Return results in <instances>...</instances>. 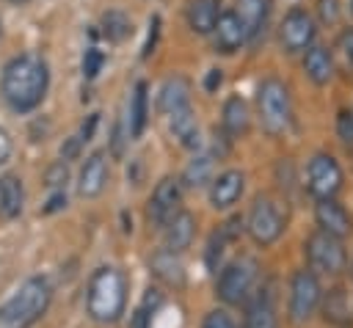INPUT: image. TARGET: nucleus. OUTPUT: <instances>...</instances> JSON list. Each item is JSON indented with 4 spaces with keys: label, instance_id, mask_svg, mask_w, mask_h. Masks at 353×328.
Wrapping results in <instances>:
<instances>
[{
    "label": "nucleus",
    "instance_id": "bb28decb",
    "mask_svg": "<svg viewBox=\"0 0 353 328\" xmlns=\"http://www.w3.org/2000/svg\"><path fill=\"white\" fill-rule=\"evenodd\" d=\"M102 36L108 39V41H124V39H130L132 36V19L124 14V11H105L102 14Z\"/></svg>",
    "mask_w": 353,
    "mask_h": 328
},
{
    "label": "nucleus",
    "instance_id": "9b49d317",
    "mask_svg": "<svg viewBox=\"0 0 353 328\" xmlns=\"http://www.w3.org/2000/svg\"><path fill=\"white\" fill-rule=\"evenodd\" d=\"M279 36H281V47L287 52H301L314 39V22H312V17L303 8H292L284 17V22H281Z\"/></svg>",
    "mask_w": 353,
    "mask_h": 328
},
{
    "label": "nucleus",
    "instance_id": "ea45409f",
    "mask_svg": "<svg viewBox=\"0 0 353 328\" xmlns=\"http://www.w3.org/2000/svg\"><path fill=\"white\" fill-rule=\"evenodd\" d=\"M66 207V193L63 190H55L52 196H50V201H47V207L41 209L44 215H50V212H58V209H63Z\"/></svg>",
    "mask_w": 353,
    "mask_h": 328
},
{
    "label": "nucleus",
    "instance_id": "2f4dec72",
    "mask_svg": "<svg viewBox=\"0 0 353 328\" xmlns=\"http://www.w3.org/2000/svg\"><path fill=\"white\" fill-rule=\"evenodd\" d=\"M102 63H105V52L97 50V47H88L85 55H83V74H85L88 80H94V77L99 74Z\"/></svg>",
    "mask_w": 353,
    "mask_h": 328
},
{
    "label": "nucleus",
    "instance_id": "37998d69",
    "mask_svg": "<svg viewBox=\"0 0 353 328\" xmlns=\"http://www.w3.org/2000/svg\"><path fill=\"white\" fill-rule=\"evenodd\" d=\"M350 276H353V262H350Z\"/></svg>",
    "mask_w": 353,
    "mask_h": 328
},
{
    "label": "nucleus",
    "instance_id": "39448f33",
    "mask_svg": "<svg viewBox=\"0 0 353 328\" xmlns=\"http://www.w3.org/2000/svg\"><path fill=\"white\" fill-rule=\"evenodd\" d=\"M284 226H287V218H284L279 201L273 196H256L251 209H248V221H245L248 237L256 245L268 248L284 234Z\"/></svg>",
    "mask_w": 353,
    "mask_h": 328
},
{
    "label": "nucleus",
    "instance_id": "7c9ffc66",
    "mask_svg": "<svg viewBox=\"0 0 353 328\" xmlns=\"http://www.w3.org/2000/svg\"><path fill=\"white\" fill-rule=\"evenodd\" d=\"M201 328H240V325H237V320L226 309H212L201 320Z\"/></svg>",
    "mask_w": 353,
    "mask_h": 328
},
{
    "label": "nucleus",
    "instance_id": "c9c22d12",
    "mask_svg": "<svg viewBox=\"0 0 353 328\" xmlns=\"http://www.w3.org/2000/svg\"><path fill=\"white\" fill-rule=\"evenodd\" d=\"M157 33H160V17H152V19H149V36H146V44H143V58H149V55L154 52Z\"/></svg>",
    "mask_w": 353,
    "mask_h": 328
},
{
    "label": "nucleus",
    "instance_id": "2eb2a0df",
    "mask_svg": "<svg viewBox=\"0 0 353 328\" xmlns=\"http://www.w3.org/2000/svg\"><path fill=\"white\" fill-rule=\"evenodd\" d=\"M193 237H196V218L188 209H179L163 226V243H165V251L171 254H182L185 248H190Z\"/></svg>",
    "mask_w": 353,
    "mask_h": 328
},
{
    "label": "nucleus",
    "instance_id": "f257e3e1",
    "mask_svg": "<svg viewBox=\"0 0 353 328\" xmlns=\"http://www.w3.org/2000/svg\"><path fill=\"white\" fill-rule=\"evenodd\" d=\"M50 91V66L39 52L14 55L0 74V96L14 113L36 110Z\"/></svg>",
    "mask_w": 353,
    "mask_h": 328
},
{
    "label": "nucleus",
    "instance_id": "dca6fc26",
    "mask_svg": "<svg viewBox=\"0 0 353 328\" xmlns=\"http://www.w3.org/2000/svg\"><path fill=\"white\" fill-rule=\"evenodd\" d=\"M212 36H215V50L226 52V55L240 50L245 44V39H248V33H245V28H243V22L237 19L234 11H223L218 17V22L212 28Z\"/></svg>",
    "mask_w": 353,
    "mask_h": 328
},
{
    "label": "nucleus",
    "instance_id": "f03ea898",
    "mask_svg": "<svg viewBox=\"0 0 353 328\" xmlns=\"http://www.w3.org/2000/svg\"><path fill=\"white\" fill-rule=\"evenodd\" d=\"M127 309V278L119 267L102 265L91 273L85 289V311L99 325H113Z\"/></svg>",
    "mask_w": 353,
    "mask_h": 328
},
{
    "label": "nucleus",
    "instance_id": "4be33fe9",
    "mask_svg": "<svg viewBox=\"0 0 353 328\" xmlns=\"http://www.w3.org/2000/svg\"><path fill=\"white\" fill-rule=\"evenodd\" d=\"M221 127H223V135H226L229 141L243 138V135L248 132V105H245L240 96H229V99L223 102Z\"/></svg>",
    "mask_w": 353,
    "mask_h": 328
},
{
    "label": "nucleus",
    "instance_id": "4c0bfd02",
    "mask_svg": "<svg viewBox=\"0 0 353 328\" xmlns=\"http://www.w3.org/2000/svg\"><path fill=\"white\" fill-rule=\"evenodd\" d=\"M11 152H14V138H11V132L6 127H0V165L8 163Z\"/></svg>",
    "mask_w": 353,
    "mask_h": 328
},
{
    "label": "nucleus",
    "instance_id": "412c9836",
    "mask_svg": "<svg viewBox=\"0 0 353 328\" xmlns=\"http://www.w3.org/2000/svg\"><path fill=\"white\" fill-rule=\"evenodd\" d=\"M218 17H221V0H190L188 3V25L199 36L212 33Z\"/></svg>",
    "mask_w": 353,
    "mask_h": 328
},
{
    "label": "nucleus",
    "instance_id": "6ab92c4d",
    "mask_svg": "<svg viewBox=\"0 0 353 328\" xmlns=\"http://www.w3.org/2000/svg\"><path fill=\"white\" fill-rule=\"evenodd\" d=\"M25 209V185L17 174L0 176V215L6 221L19 218Z\"/></svg>",
    "mask_w": 353,
    "mask_h": 328
},
{
    "label": "nucleus",
    "instance_id": "b1692460",
    "mask_svg": "<svg viewBox=\"0 0 353 328\" xmlns=\"http://www.w3.org/2000/svg\"><path fill=\"white\" fill-rule=\"evenodd\" d=\"M234 6H237V19L243 22V28H245V33H248V39L251 36H256L262 28H265V22H268V14H270V0H234Z\"/></svg>",
    "mask_w": 353,
    "mask_h": 328
},
{
    "label": "nucleus",
    "instance_id": "f8f14e48",
    "mask_svg": "<svg viewBox=\"0 0 353 328\" xmlns=\"http://www.w3.org/2000/svg\"><path fill=\"white\" fill-rule=\"evenodd\" d=\"M108 179H110V168H108V160H105V152H91L83 165H80V174H77V193L83 198H97L102 196V190L108 187Z\"/></svg>",
    "mask_w": 353,
    "mask_h": 328
},
{
    "label": "nucleus",
    "instance_id": "72a5a7b5",
    "mask_svg": "<svg viewBox=\"0 0 353 328\" xmlns=\"http://www.w3.org/2000/svg\"><path fill=\"white\" fill-rule=\"evenodd\" d=\"M336 130H339V138H342L345 143H353V110H342V113H339Z\"/></svg>",
    "mask_w": 353,
    "mask_h": 328
},
{
    "label": "nucleus",
    "instance_id": "423d86ee",
    "mask_svg": "<svg viewBox=\"0 0 353 328\" xmlns=\"http://www.w3.org/2000/svg\"><path fill=\"white\" fill-rule=\"evenodd\" d=\"M323 303V287L312 270H295L290 278V298H287V317L292 325L309 322Z\"/></svg>",
    "mask_w": 353,
    "mask_h": 328
},
{
    "label": "nucleus",
    "instance_id": "e433bc0d",
    "mask_svg": "<svg viewBox=\"0 0 353 328\" xmlns=\"http://www.w3.org/2000/svg\"><path fill=\"white\" fill-rule=\"evenodd\" d=\"M317 8H320L323 22H336V17H339V0H317Z\"/></svg>",
    "mask_w": 353,
    "mask_h": 328
},
{
    "label": "nucleus",
    "instance_id": "ddd939ff",
    "mask_svg": "<svg viewBox=\"0 0 353 328\" xmlns=\"http://www.w3.org/2000/svg\"><path fill=\"white\" fill-rule=\"evenodd\" d=\"M243 190H245V174L237 171V168H229V171L212 176V182H210V204L215 209H229L232 204L240 201Z\"/></svg>",
    "mask_w": 353,
    "mask_h": 328
},
{
    "label": "nucleus",
    "instance_id": "a211bd4d",
    "mask_svg": "<svg viewBox=\"0 0 353 328\" xmlns=\"http://www.w3.org/2000/svg\"><path fill=\"white\" fill-rule=\"evenodd\" d=\"M146 121H149V88H146L143 80H138L135 88H132V96H130V110H127V132H130V141H135V138L143 135Z\"/></svg>",
    "mask_w": 353,
    "mask_h": 328
},
{
    "label": "nucleus",
    "instance_id": "5701e85b",
    "mask_svg": "<svg viewBox=\"0 0 353 328\" xmlns=\"http://www.w3.org/2000/svg\"><path fill=\"white\" fill-rule=\"evenodd\" d=\"M168 124H171V132L174 138L188 146V149H199L201 146V135H199V121H196V113H193V105L190 107H182L176 113L168 116Z\"/></svg>",
    "mask_w": 353,
    "mask_h": 328
},
{
    "label": "nucleus",
    "instance_id": "f3484780",
    "mask_svg": "<svg viewBox=\"0 0 353 328\" xmlns=\"http://www.w3.org/2000/svg\"><path fill=\"white\" fill-rule=\"evenodd\" d=\"M182 107H190V83L179 74L168 77L163 85H160V94H157V110L163 116H171Z\"/></svg>",
    "mask_w": 353,
    "mask_h": 328
},
{
    "label": "nucleus",
    "instance_id": "cd10ccee",
    "mask_svg": "<svg viewBox=\"0 0 353 328\" xmlns=\"http://www.w3.org/2000/svg\"><path fill=\"white\" fill-rule=\"evenodd\" d=\"M179 182H185L188 187H204L207 182H212V157L210 154H196L188 163Z\"/></svg>",
    "mask_w": 353,
    "mask_h": 328
},
{
    "label": "nucleus",
    "instance_id": "58836bf2",
    "mask_svg": "<svg viewBox=\"0 0 353 328\" xmlns=\"http://www.w3.org/2000/svg\"><path fill=\"white\" fill-rule=\"evenodd\" d=\"M339 50H342L345 61L353 66V28H347V30L339 36Z\"/></svg>",
    "mask_w": 353,
    "mask_h": 328
},
{
    "label": "nucleus",
    "instance_id": "9d476101",
    "mask_svg": "<svg viewBox=\"0 0 353 328\" xmlns=\"http://www.w3.org/2000/svg\"><path fill=\"white\" fill-rule=\"evenodd\" d=\"M182 182L176 179V176H163L157 185H154V190H152V196H149V204H146V218H149V223L152 226H165L182 207Z\"/></svg>",
    "mask_w": 353,
    "mask_h": 328
},
{
    "label": "nucleus",
    "instance_id": "393cba45",
    "mask_svg": "<svg viewBox=\"0 0 353 328\" xmlns=\"http://www.w3.org/2000/svg\"><path fill=\"white\" fill-rule=\"evenodd\" d=\"M152 273L165 281L168 287H182L185 284V265L179 262V254H171V251H157L152 256Z\"/></svg>",
    "mask_w": 353,
    "mask_h": 328
},
{
    "label": "nucleus",
    "instance_id": "473e14b6",
    "mask_svg": "<svg viewBox=\"0 0 353 328\" xmlns=\"http://www.w3.org/2000/svg\"><path fill=\"white\" fill-rule=\"evenodd\" d=\"M66 179H69V165H66L63 160L52 163V165L47 168V174H44V182H47V185H50L52 190H63Z\"/></svg>",
    "mask_w": 353,
    "mask_h": 328
},
{
    "label": "nucleus",
    "instance_id": "1a4fd4ad",
    "mask_svg": "<svg viewBox=\"0 0 353 328\" xmlns=\"http://www.w3.org/2000/svg\"><path fill=\"white\" fill-rule=\"evenodd\" d=\"M339 187H342L339 163L325 152L314 154L309 160V168H306V190L320 201V198H334Z\"/></svg>",
    "mask_w": 353,
    "mask_h": 328
},
{
    "label": "nucleus",
    "instance_id": "f704fd0d",
    "mask_svg": "<svg viewBox=\"0 0 353 328\" xmlns=\"http://www.w3.org/2000/svg\"><path fill=\"white\" fill-rule=\"evenodd\" d=\"M97 124H99V113H91V116H88V121H83V127H80V132L74 135L80 146H83V143H88V141L94 138V130H97Z\"/></svg>",
    "mask_w": 353,
    "mask_h": 328
},
{
    "label": "nucleus",
    "instance_id": "20e7f679",
    "mask_svg": "<svg viewBox=\"0 0 353 328\" xmlns=\"http://www.w3.org/2000/svg\"><path fill=\"white\" fill-rule=\"evenodd\" d=\"M256 107H259V121L268 135H284L292 121V105H290V91L281 80L268 77L256 88Z\"/></svg>",
    "mask_w": 353,
    "mask_h": 328
},
{
    "label": "nucleus",
    "instance_id": "6e6552de",
    "mask_svg": "<svg viewBox=\"0 0 353 328\" xmlns=\"http://www.w3.org/2000/svg\"><path fill=\"white\" fill-rule=\"evenodd\" d=\"M303 254H306V262H309V270L317 276H336L345 270L347 265V251L342 245L339 237H331L325 232H314L309 234V240L303 243Z\"/></svg>",
    "mask_w": 353,
    "mask_h": 328
},
{
    "label": "nucleus",
    "instance_id": "c85d7f7f",
    "mask_svg": "<svg viewBox=\"0 0 353 328\" xmlns=\"http://www.w3.org/2000/svg\"><path fill=\"white\" fill-rule=\"evenodd\" d=\"M163 306V295L157 289H146L141 306L132 311V320H130V328H152V320L157 314V309Z\"/></svg>",
    "mask_w": 353,
    "mask_h": 328
},
{
    "label": "nucleus",
    "instance_id": "79ce46f5",
    "mask_svg": "<svg viewBox=\"0 0 353 328\" xmlns=\"http://www.w3.org/2000/svg\"><path fill=\"white\" fill-rule=\"evenodd\" d=\"M6 3H8V6H28L30 0H6Z\"/></svg>",
    "mask_w": 353,
    "mask_h": 328
},
{
    "label": "nucleus",
    "instance_id": "aec40b11",
    "mask_svg": "<svg viewBox=\"0 0 353 328\" xmlns=\"http://www.w3.org/2000/svg\"><path fill=\"white\" fill-rule=\"evenodd\" d=\"M243 328H279V311L268 292H259L243 314Z\"/></svg>",
    "mask_w": 353,
    "mask_h": 328
},
{
    "label": "nucleus",
    "instance_id": "a878e982",
    "mask_svg": "<svg viewBox=\"0 0 353 328\" xmlns=\"http://www.w3.org/2000/svg\"><path fill=\"white\" fill-rule=\"evenodd\" d=\"M303 69L314 85H325L334 77V61L325 47H309L303 55Z\"/></svg>",
    "mask_w": 353,
    "mask_h": 328
},
{
    "label": "nucleus",
    "instance_id": "a19ab883",
    "mask_svg": "<svg viewBox=\"0 0 353 328\" xmlns=\"http://www.w3.org/2000/svg\"><path fill=\"white\" fill-rule=\"evenodd\" d=\"M221 83H223V74H221V69H210V72H207V80H204V88L212 94V91H215Z\"/></svg>",
    "mask_w": 353,
    "mask_h": 328
},
{
    "label": "nucleus",
    "instance_id": "7ed1b4c3",
    "mask_svg": "<svg viewBox=\"0 0 353 328\" xmlns=\"http://www.w3.org/2000/svg\"><path fill=\"white\" fill-rule=\"evenodd\" d=\"M52 300V287L44 276H30L25 278L17 292L0 303V328H30L39 322Z\"/></svg>",
    "mask_w": 353,
    "mask_h": 328
},
{
    "label": "nucleus",
    "instance_id": "c03bdc74",
    "mask_svg": "<svg viewBox=\"0 0 353 328\" xmlns=\"http://www.w3.org/2000/svg\"><path fill=\"white\" fill-rule=\"evenodd\" d=\"M0 36H3V25H0Z\"/></svg>",
    "mask_w": 353,
    "mask_h": 328
},
{
    "label": "nucleus",
    "instance_id": "c756f323",
    "mask_svg": "<svg viewBox=\"0 0 353 328\" xmlns=\"http://www.w3.org/2000/svg\"><path fill=\"white\" fill-rule=\"evenodd\" d=\"M325 317L334 320V322H342L350 317V309H347V298L342 289H331L328 298H325Z\"/></svg>",
    "mask_w": 353,
    "mask_h": 328
},
{
    "label": "nucleus",
    "instance_id": "4468645a",
    "mask_svg": "<svg viewBox=\"0 0 353 328\" xmlns=\"http://www.w3.org/2000/svg\"><path fill=\"white\" fill-rule=\"evenodd\" d=\"M314 221L320 226V232L331 234V237H347L353 232V218L347 215V209L334 201V198H320L314 207Z\"/></svg>",
    "mask_w": 353,
    "mask_h": 328
},
{
    "label": "nucleus",
    "instance_id": "0eeeda50",
    "mask_svg": "<svg viewBox=\"0 0 353 328\" xmlns=\"http://www.w3.org/2000/svg\"><path fill=\"white\" fill-rule=\"evenodd\" d=\"M254 284H256V262L240 256L221 267V276L215 281V295L226 306H240L243 300H248Z\"/></svg>",
    "mask_w": 353,
    "mask_h": 328
}]
</instances>
